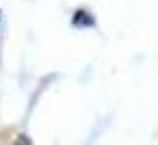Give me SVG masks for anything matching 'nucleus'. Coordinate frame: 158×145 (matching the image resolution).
<instances>
[{
    "label": "nucleus",
    "instance_id": "nucleus-1",
    "mask_svg": "<svg viewBox=\"0 0 158 145\" xmlns=\"http://www.w3.org/2000/svg\"><path fill=\"white\" fill-rule=\"evenodd\" d=\"M72 22H74V26H91L93 24V18L87 11H76V15H74Z\"/></svg>",
    "mask_w": 158,
    "mask_h": 145
}]
</instances>
